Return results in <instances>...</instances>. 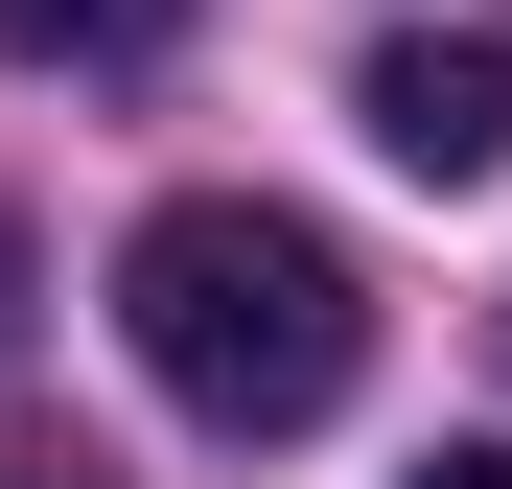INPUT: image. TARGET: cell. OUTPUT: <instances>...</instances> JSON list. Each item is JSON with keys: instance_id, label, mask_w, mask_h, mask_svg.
<instances>
[{"instance_id": "cell-1", "label": "cell", "mask_w": 512, "mask_h": 489, "mask_svg": "<svg viewBox=\"0 0 512 489\" xmlns=\"http://www.w3.org/2000/svg\"><path fill=\"white\" fill-rule=\"evenodd\" d=\"M117 326H140V373L187 396L210 443H303L326 396L373 373V280L326 257L303 210H256V187H187V210H140V257H117Z\"/></svg>"}, {"instance_id": "cell-2", "label": "cell", "mask_w": 512, "mask_h": 489, "mask_svg": "<svg viewBox=\"0 0 512 489\" xmlns=\"http://www.w3.org/2000/svg\"><path fill=\"white\" fill-rule=\"evenodd\" d=\"M350 117H373V163H419V187H489L512 163V47H373Z\"/></svg>"}, {"instance_id": "cell-3", "label": "cell", "mask_w": 512, "mask_h": 489, "mask_svg": "<svg viewBox=\"0 0 512 489\" xmlns=\"http://www.w3.org/2000/svg\"><path fill=\"white\" fill-rule=\"evenodd\" d=\"M163 24H187V0H0V70H117Z\"/></svg>"}, {"instance_id": "cell-4", "label": "cell", "mask_w": 512, "mask_h": 489, "mask_svg": "<svg viewBox=\"0 0 512 489\" xmlns=\"http://www.w3.org/2000/svg\"><path fill=\"white\" fill-rule=\"evenodd\" d=\"M419 489H512V443H443V466H419Z\"/></svg>"}, {"instance_id": "cell-5", "label": "cell", "mask_w": 512, "mask_h": 489, "mask_svg": "<svg viewBox=\"0 0 512 489\" xmlns=\"http://www.w3.org/2000/svg\"><path fill=\"white\" fill-rule=\"evenodd\" d=\"M0 350H24V233H0Z\"/></svg>"}, {"instance_id": "cell-6", "label": "cell", "mask_w": 512, "mask_h": 489, "mask_svg": "<svg viewBox=\"0 0 512 489\" xmlns=\"http://www.w3.org/2000/svg\"><path fill=\"white\" fill-rule=\"evenodd\" d=\"M0 489H94V466H0Z\"/></svg>"}]
</instances>
